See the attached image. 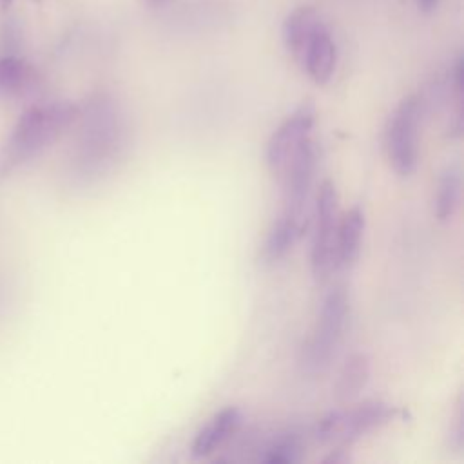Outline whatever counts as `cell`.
<instances>
[{
	"instance_id": "obj_1",
	"label": "cell",
	"mask_w": 464,
	"mask_h": 464,
	"mask_svg": "<svg viewBox=\"0 0 464 464\" xmlns=\"http://www.w3.org/2000/svg\"><path fill=\"white\" fill-rule=\"evenodd\" d=\"M74 169L85 181L109 174L127 149V123L112 98L98 94L78 111Z\"/></svg>"
},
{
	"instance_id": "obj_2",
	"label": "cell",
	"mask_w": 464,
	"mask_h": 464,
	"mask_svg": "<svg viewBox=\"0 0 464 464\" xmlns=\"http://www.w3.org/2000/svg\"><path fill=\"white\" fill-rule=\"evenodd\" d=\"M71 102H51L27 109L14 125L4 150V169L27 163L47 150L78 118Z\"/></svg>"
},
{
	"instance_id": "obj_3",
	"label": "cell",
	"mask_w": 464,
	"mask_h": 464,
	"mask_svg": "<svg viewBox=\"0 0 464 464\" xmlns=\"http://www.w3.org/2000/svg\"><path fill=\"white\" fill-rule=\"evenodd\" d=\"M350 317V297L343 285L332 286L319 306L315 324L301 350V366L306 373H323L335 359Z\"/></svg>"
},
{
	"instance_id": "obj_4",
	"label": "cell",
	"mask_w": 464,
	"mask_h": 464,
	"mask_svg": "<svg viewBox=\"0 0 464 464\" xmlns=\"http://www.w3.org/2000/svg\"><path fill=\"white\" fill-rule=\"evenodd\" d=\"M401 417H404V411L393 404L384 401H364L353 406L330 410L310 428V437L321 444L343 446Z\"/></svg>"
},
{
	"instance_id": "obj_5",
	"label": "cell",
	"mask_w": 464,
	"mask_h": 464,
	"mask_svg": "<svg viewBox=\"0 0 464 464\" xmlns=\"http://www.w3.org/2000/svg\"><path fill=\"white\" fill-rule=\"evenodd\" d=\"M420 118L422 100L417 94H410L395 105L384 127V150L390 167L402 178L411 176L419 163Z\"/></svg>"
},
{
	"instance_id": "obj_6",
	"label": "cell",
	"mask_w": 464,
	"mask_h": 464,
	"mask_svg": "<svg viewBox=\"0 0 464 464\" xmlns=\"http://www.w3.org/2000/svg\"><path fill=\"white\" fill-rule=\"evenodd\" d=\"M310 210V227L312 239H310V268L312 276L319 281L330 277L335 270V232L339 221V196L337 188L332 181L324 179L319 183Z\"/></svg>"
},
{
	"instance_id": "obj_7",
	"label": "cell",
	"mask_w": 464,
	"mask_h": 464,
	"mask_svg": "<svg viewBox=\"0 0 464 464\" xmlns=\"http://www.w3.org/2000/svg\"><path fill=\"white\" fill-rule=\"evenodd\" d=\"M319 169V147L310 138L299 150L288 160L279 172L283 187V208L285 212L310 218V203L314 199V187Z\"/></svg>"
},
{
	"instance_id": "obj_8",
	"label": "cell",
	"mask_w": 464,
	"mask_h": 464,
	"mask_svg": "<svg viewBox=\"0 0 464 464\" xmlns=\"http://www.w3.org/2000/svg\"><path fill=\"white\" fill-rule=\"evenodd\" d=\"M315 125V107L312 102L301 103L294 109L270 134L266 141L265 160L274 176H279L288 160L299 150V147L312 138Z\"/></svg>"
},
{
	"instance_id": "obj_9",
	"label": "cell",
	"mask_w": 464,
	"mask_h": 464,
	"mask_svg": "<svg viewBox=\"0 0 464 464\" xmlns=\"http://www.w3.org/2000/svg\"><path fill=\"white\" fill-rule=\"evenodd\" d=\"M245 413L237 406H227L216 411L194 435L190 453L196 459L208 457L225 446L243 426Z\"/></svg>"
},
{
	"instance_id": "obj_10",
	"label": "cell",
	"mask_w": 464,
	"mask_h": 464,
	"mask_svg": "<svg viewBox=\"0 0 464 464\" xmlns=\"http://www.w3.org/2000/svg\"><path fill=\"white\" fill-rule=\"evenodd\" d=\"M308 227L310 218L281 210L279 216L272 221L261 245V261L265 265H276L281 259H285L304 236Z\"/></svg>"
},
{
	"instance_id": "obj_11",
	"label": "cell",
	"mask_w": 464,
	"mask_h": 464,
	"mask_svg": "<svg viewBox=\"0 0 464 464\" xmlns=\"http://www.w3.org/2000/svg\"><path fill=\"white\" fill-rule=\"evenodd\" d=\"M366 228V216L362 207L353 205L339 216L335 232V270H350L361 254L362 236Z\"/></svg>"
},
{
	"instance_id": "obj_12",
	"label": "cell",
	"mask_w": 464,
	"mask_h": 464,
	"mask_svg": "<svg viewBox=\"0 0 464 464\" xmlns=\"http://www.w3.org/2000/svg\"><path fill=\"white\" fill-rule=\"evenodd\" d=\"M297 62L315 83L324 85L330 82L337 65V45L326 25L317 29Z\"/></svg>"
},
{
	"instance_id": "obj_13",
	"label": "cell",
	"mask_w": 464,
	"mask_h": 464,
	"mask_svg": "<svg viewBox=\"0 0 464 464\" xmlns=\"http://www.w3.org/2000/svg\"><path fill=\"white\" fill-rule=\"evenodd\" d=\"M323 25H324V22L321 20L319 13L310 5H301V7H295L294 11H290L281 27V36H283V44H285L286 51L295 60H299V56L304 51L310 38Z\"/></svg>"
},
{
	"instance_id": "obj_14",
	"label": "cell",
	"mask_w": 464,
	"mask_h": 464,
	"mask_svg": "<svg viewBox=\"0 0 464 464\" xmlns=\"http://www.w3.org/2000/svg\"><path fill=\"white\" fill-rule=\"evenodd\" d=\"M462 196V172L459 165H448L439 174L433 194V216L437 221L446 223L459 208Z\"/></svg>"
},
{
	"instance_id": "obj_15",
	"label": "cell",
	"mask_w": 464,
	"mask_h": 464,
	"mask_svg": "<svg viewBox=\"0 0 464 464\" xmlns=\"http://www.w3.org/2000/svg\"><path fill=\"white\" fill-rule=\"evenodd\" d=\"M370 357L362 352H355L352 353L341 366L339 373H337V381L334 386V393L337 397V401L341 402H350L352 399H355L362 388L366 386L368 379H370Z\"/></svg>"
},
{
	"instance_id": "obj_16",
	"label": "cell",
	"mask_w": 464,
	"mask_h": 464,
	"mask_svg": "<svg viewBox=\"0 0 464 464\" xmlns=\"http://www.w3.org/2000/svg\"><path fill=\"white\" fill-rule=\"evenodd\" d=\"M306 439L303 431L299 430H283L277 431L261 450H259V460L268 464H292L299 462L304 455Z\"/></svg>"
},
{
	"instance_id": "obj_17",
	"label": "cell",
	"mask_w": 464,
	"mask_h": 464,
	"mask_svg": "<svg viewBox=\"0 0 464 464\" xmlns=\"http://www.w3.org/2000/svg\"><path fill=\"white\" fill-rule=\"evenodd\" d=\"M34 82L31 65L16 56L0 58V94L18 96Z\"/></svg>"
},
{
	"instance_id": "obj_18",
	"label": "cell",
	"mask_w": 464,
	"mask_h": 464,
	"mask_svg": "<svg viewBox=\"0 0 464 464\" xmlns=\"http://www.w3.org/2000/svg\"><path fill=\"white\" fill-rule=\"evenodd\" d=\"M462 420H464V415H462V408L459 404L457 408V413H455V420H453V428H451V435L450 439L453 440L455 448H462V442H464V426H462Z\"/></svg>"
},
{
	"instance_id": "obj_19",
	"label": "cell",
	"mask_w": 464,
	"mask_h": 464,
	"mask_svg": "<svg viewBox=\"0 0 464 464\" xmlns=\"http://www.w3.org/2000/svg\"><path fill=\"white\" fill-rule=\"evenodd\" d=\"M348 460H350V455L346 453V450H344L343 446L335 448V450L324 459V462H330V464H344V462H348Z\"/></svg>"
},
{
	"instance_id": "obj_20",
	"label": "cell",
	"mask_w": 464,
	"mask_h": 464,
	"mask_svg": "<svg viewBox=\"0 0 464 464\" xmlns=\"http://www.w3.org/2000/svg\"><path fill=\"white\" fill-rule=\"evenodd\" d=\"M415 2L420 11H433L439 4V0H415Z\"/></svg>"
},
{
	"instance_id": "obj_21",
	"label": "cell",
	"mask_w": 464,
	"mask_h": 464,
	"mask_svg": "<svg viewBox=\"0 0 464 464\" xmlns=\"http://www.w3.org/2000/svg\"><path fill=\"white\" fill-rule=\"evenodd\" d=\"M147 4H165V2H169V0H145Z\"/></svg>"
},
{
	"instance_id": "obj_22",
	"label": "cell",
	"mask_w": 464,
	"mask_h": 464,
	"mask_svg": "<svg viewBox=\"0 0 464 464\" xmlns=\"http://www.w3.org/2000/svg\"><path fill=\"white\" fill-rule=\"evenodd\" d=\"M4 2H5V4H7V2H9V0H4Z\"/></svg>"
}]
</instances>
